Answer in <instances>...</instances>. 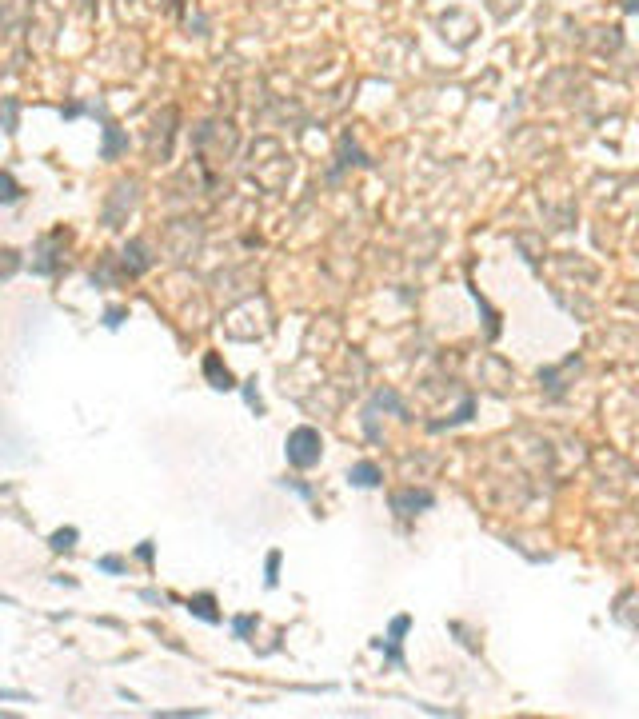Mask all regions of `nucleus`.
I'll list each match as a JSON object with an SVG mask.
<instances>
[{"mask_svg": "<svg viewBox=\"0 0 639 719\" xmlns=\"http://www.w3.org/2000/svg\"><path fill=\"white\" fill-rule=\"evenodd\" d=\"M284 452H288V464L292 467L320 464V432L316 428H296V432L288 436V443H284Z\"/></svg>", "mask_w": 639, "mask_h": 719, "instance_id": "obj_1", "label": "nucleus"}, {"mask_svg": "<svg viewBox=\"0 0 639 719\" xmlns=\"http://www.w3.org/2000/svg\"><path fill=\"white\" fill-rule=\"evenodd\" d=\"M408 627H411V616H396L391 627H388V635H384V639H372V648H380L384 651V659L396 663V668H404V651H400V644H404Z\"/></svg>", "mask_w": 639, "mask_h": 719, "instance_id": "obj_2", "label": "nucleus"}, {"mask_svg": "<svg viewBox=\"0 0 639 719\" xmlns=\"http://www.w3.org/2000/svg\"><path fill=\"white\" fill-rule=\"evenodd\" d=\"M432 504H435V496L428 487H420V491H415V487H404V491L391 496V511H396V515H415L420 508H432Z\"/></svg>", "mask_w": 639, "mask_h": 719, "instance_id": "obj_3", "label": "nucleus"}, {"mask_svg": "<svg viewBox=\"0 0 639 719\" xmlns=\"http://www.w3.org/2000/svg\"><path fill=\"white\" fill-rule=\"evenodd\" d=\"M204 376L212 380V388H220V392H232V388H236V380H232L228 364H224L216 352H208V356H204Z\"/></svg>", "mask_w": 639, "mask_h": 719, "instance_id": "obj_4", "label": "nucleus"}, {"mask_svg": "<svg viewBox=\"0 0 639 719\" xmlns=\"http://www.w3.org/2000/svg\"><path fill=\"white\" fill-rule=\"evenodd\" d=\"M348 480H352L356 487H380V480H384V476H380V467L372 464V460H364V464H352Z\"/></svg>", "mask_w": 639, "mask_h": 719, "instance_id": "obj_5", "label": "nucleus"}, {"mask_svg": "<svg viewBox=\"0 0 639 719\" xmlns=\"http://www.w3.org/2000/svg\"><path fill=\"white\" fill-rule=\"evenodd\" d=\"M188 611H192V616H200V620H204V624H220V611H216V600H212V596H196V600H188Z\"/></svg>", "mask_w": 639, "mask_h": 719, "instance_id": "obj_6", "label": "nucleus"}, {"mask_svg": "<svg viewBox=\"0 0 639 719\" xmlns=\"http://www.w3.org/2000/svg\"><path fill=\"white\" fill-rule=\"evenodd\" d=\"M52 552H72L76 548V528H60V532H52Z\"/></svg>", "mask_w": 639, "mask_h": 719, "instance_id": "obj_7", "label": "nucleus"}, {"mask_svg": "<svg viewBox=\"0 0 639 719\" xmlns=\"http://www.w3.org/2000/svg\"><path fill=\"white\" fill-rule=\"evenodd\" d=\"M124 144H128V140L120 136L112 124H108V128H104V160H112V156L120 152V148H124Z\"/></svg>", "mask_w": 639, "mask_h": 719, "instance_id": "obj_8", "label": "nucleus"}, {"mask_svg": "<svg viewBox=\"0 0 639 719\" xmlns=\"http://www.w3.org/2000/svg\"><path fill=\"white\" fill-rule=\"evenodd\" d=\"M252 627H256V616H236V620H232V631H236V639H248Z\"/></svg>", "mask_w": 639, "mask_h": 719, "instance_id": "obj_9", "label": "nucleus"}, {"mask_svg": "<svg viewBox=\"0 0 639 719\" xmlns=\"http://www.w3.org/2000/svg\"><path fill=\"white\" fill-rule=\"evenodd\" d=\"M264 580H268V587H276V580H280V552H268V563H264Z\"/></svg>", "mask_w": 639, "mask_h": 719, "instance_id": "obj_10", "label": "nucleus"}, {"mask_svg": "<svg viewBox=\"0 0 639 719\" xmlns=\"http://www.w3.org/2000/svg\"><path fill=\"white\" fill-rule=\"evenodd\" d=\"M96 568H100V572H108V576H116V572H124V559H120V556H104Z\"/></svg>", "mask_w": 639, "mask_h": 719, "instance_id": "obj_11", "label": "nucleus"}, {"mask_svg": "<svg viewBox=\"0 0 639 719\" xmlns=\"http://www.w3.org/2000/svg\"><path fill=\"white\" fill-rule=\"evenodd\" d=\"M16 196H21V188H16V180H12V176H8V172H4V200H8V204H12V200H16Z\"/></svg>", "mask_w": 639, "mask_h": 719, "instance_id": "obj_12", "label": "nucleus"}, {"mask_svg": "<svg viewBox=\"0 0 639 719\" xmlns=\"http://www.w3.org/2000/svg\"><path fill=\"white\" fill-rule=\"evenodd\" d=\"M120 320H124V312H116V308L104 316V324H108V328H120Z\"/></svg>", "mask_w": 639, "mask_h": 719, "instance_id": "obj_13", "label": "nucleus"}, {"mask_svg": "<svg viewBox=\"0 0 639 719\" xmlns=\"http://www.w3.org/2000/svg\"><path fill=\"white\" fill-rule=\"evenodd\" d=\"M140 559H144V563H152V544H140V552H136Z\"/></svg>", "mask_w": 639, "mask_h": 719, "instance_id": "obj_14", "label": "nucleus"}]
</instances>
